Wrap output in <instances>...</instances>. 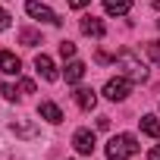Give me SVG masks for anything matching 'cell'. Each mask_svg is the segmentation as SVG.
Wrapping results in <instances>:
<instances>
[{"label":"cell","mask_w":160,"mask_h":160,"mask_svg":"<svg viewBox=\"0 0 160 160\" xmlns=\"http://www.w3.org/2000/svg\"><path fill=\"white\" fill-rule=\"evenodd\" d=\"M116 66L122 69V75L129 78V82H148V66L135 57V50L122 47V50L116 53Z\"/></svg>","instance_id":"6da1fadb"},{"label":"cell","mask_w":160,"mask_h":160,"mask_svg":"<svg viewBox=\"0 0 160 160\" xmlns=\"http://www.w3.org/2000/svg\"><path fill=\"white\" fill-rule=\"evenodd\" d=\"M132 154H138V141L135 135H113L107 141V160H129Z\"/></svg>","instance_id":"7a4b0ae2"},{"label":"cell","mask_w":160,"mask_h":160,"mask_svg":"<svg viewBox=\"0 0 160 160\" xmlns=\"http://www.w3.org/2000/svg\"><path fill=\"white\" fill-rule=\"evenodd\" d=\"M129 91H132V82L126 75H116V78H110V82L104 85V98L107 101H126Z\"/></svg>","instance_id":"3957f363"},{"label":"cell","mask_w":160,"mask_h":160,"mask_svg":"<svg viewBox=\"0 0 160 160\" xmlns=\"http://www.w3.org/2000/svg\"><path fill=\"white\" fill-rule=\"evenodd\" d=\"M25 13L32 16V19H38V22H50V25H60V16L47 7V3H41V0H28L25 3Z\"/></svg>","instance_id":"277c9868"},{"label":"cell","mask_w":160,"mask_h":160,"mask_svg":"<svg viewBox=\"0 0 160 160\" xmlns=\"http://www.w3.org/2000/svg\"><path fill=\"white\" fill-rule=\"evenodd\" d=\"M72 148H75L78 154L91 157V154H94V148H98V138H94V132H91V129H78V132L72 135Z\"/></svg>","instance_id":"5b68a950"},{"label":"cell","mask_w":160,"mask_h":160,"mask_svg":"<svg viewBox=\"0 0 160 160\" xmlns=\"http://www.w3.org/2000/svg\"><path fill=\"white\" fill-rule=\"evenodd\" d=\"M35 69H38V75L44 78V82H57V66H53V60L47 53H38L35 57Z\"/></svg>","instance_id":"8992f818"},{"label":"cell","mask_w":160,"mask_h":160,"mask_svg":"<svg viewBox=\"0 0 160 160\" xmlns=\"http://www.w3.org/2000/svg\"><path fill=\"white\" fill-rule=\"evenodd\" d=\"M0 72H7V75H19L22 72V60L10 50H0Z\"/></svg>","instance_id":"52a82bcc"},{"label":"cell","mask_w":160,"mask_h":160,"mask_svg":"<svg viewBox=\"0 0 160 160\" xmlns=\"http://www.w3.org/2000/svg\"><path fill=\"white\" fill-rule=\"evenodd\" d=\"M85 69H88V66H85L82 60H69L66 69H63V75H66V82H69V85H78V82L85 78Z\"/></svg>","instance_id":"ba28073f"},{"label":"cell","mask_w":160,"mask_h":160,"mask_svg":"<svg viewBox=\"0 0 160 160\" xmlns=\"http://www.w3.org/2000/svg\"><path fill=\"white\" fill-rule=\"evenodd\" d=\"M78 28H82V35H88V38H104V22L101 19H94V16H85L82 22H78Z\"/></svg>","instance_id":"9c48e42d"},{"label":"cell","mask_w":160,"mask_h":160,"mask_svg":"<svg viewBox=\"0 0 160 160\" xmlns=\"http://www.w3.org/2000/svg\"><path fill=\"white\" fill-rule=\"evenodd\" d=\"M38 113H41V119H47V122H63V110L53 104V101H41V107H38Z\"/></svg>","instance_id":"30bf717a"},{"label":"cell","mask_w":160,"mask_h":160,"mask_svg":"<svg viewBox=\"0 0 160 160\" xmlns=\"http://www.w3.org/2000/svg\"><path fill=\"white\" fill-rule=\"evenodd\" d=\"M75 104L82 107V110H94V104H98V94L91 91V88H75Z\"/></svg>","instance_id":"8fae6325"},{"label":"cell","mask_w":160,"mask_h":160,"mask_svg":"<svg viewBox=\"0 0 160 160\" xmlns=\"http://www.w3.org/2000/svg\"><path fill=\"white\" fill-rule=\"evenodd\" d=\"M138 122H141V132H144V135H151V138H160V119H157L154 113L141 116Z\"/></svg>","instance_id":"7c38bea8"},{"label":"cell","mask_w":160,"mask_h":160,"mask_svg":"<svg viewBox=\"0 0 160 160\" xmlns=\"http://www.w3.org/2000/svg\"><path fill=\"white\" fill-rule=\"evenodd\" d=\"M104 10L110 16H126L132 10V0H104Z\"/></svg>","instance_id":"4fadbf2b"},{"label":"cell","mask_w":160,"mask_h":160,"mask_svg":"<svg viewBox=\"0 0 160 160\" xmlns=\"http://www.w3.org/2000/svg\"><path fill=\"white\" fill-rule=\"evenodd\" d=\"M19 41H22L25 47H35V44H41V35H38L35 28H25V32H19Z\"/></svg>","instance_id":"5bb4252c"},{"label":"cell","mask_w":160,"mask_h":160,"mask_svg":"<svg viewBox=\"0 0 160 160\" xmlns=\"http://www.w3.org/2000/svg\"><path fill=\"white\" fill-rule=\"evenodd\" d=\"M13 132L22 135V138H35V126H28L25 119H16V122H13Z\"/></svg>","instance_id":"9a60e30c"},{"label":"cell","mask_w":160,"mask_h":160,"mask_svg":"<svg viewBox=\"0 0 160 160\" xmlns=\"http://www.w3.org/2000/svg\"><path fill=\"white\" fill-rule=\"evenodd\" d=\"M0 94H3L7 101H16L19 94H16V85H10V82H3V78H0Z\"/></svg>","instance_id":"2e32d148"},{"label":"cell","mask_w":160,"mask_h":160,"mask_svg":"<svg viewBox=\"0 0 160 160\" xmlns=\"http://www.w3.org/2000/svg\"><path fill=\"white\" fill-rule=\"evenodd\" d=\"M144 50H148V57L160 66V41H148V47H144Z\"/></svg>","instance_id":"e0dca14e"},{"label":"cell","mask_w":160,"mask_h":160,"mask_svg":"<svg viewBox=\"0 0 160 160\" xmlns=\"http://www.w3.org/2000/svg\"><path fill=\"white\" fill-rule=\"evenodd\" d=\"M60 57H63V60H72V57H75V44H72V41H63V44H60Z\"/></svg>","instance_id":"ac0fdd59"},{"label":"cell","mask_w":160,"mask_h":160,"mask_svg":"<svg viewBox=\"0 0 160 160\" xmlns=\"http://www.w3.org/2000/svg\"><path fill=\"white\" fill-rule=\"evenodd\" d=\"M19 88H22L25 94H35V82H32V78H22V82H19Z\"/></svg>","instance_id":"d6986e66"},{"label":"cell","mask_w":160,"mask_h":160,"mask_svg":"<svg viewBox=\"0 0 160 160\" xmlns=\"http://www.w3.org/2000/svg\"><path fill=\"white\" fill-rule=\"evenodd\" d=\"M3 28H10V13L0 7V32H3Z\"/></svg>","instance_id":"ffe728a7"},{"label":"cell","mask_w":160,"mask_h":160,"mask_svg":"<svg viewBox=\"0 0 160 160\" xmlns=\"http://www.w3.org/2000/svg\"><path fill=\"white\" fill-rule=\"evenodd\" d=\"M88 3H91V0H69V7H72V10H85Z\"/></svg>","instance_id":"44dd1931"},{"label":"cell","mask_w":160,"mask_h":160,"mask_svg":"<svg viewBox=\"0 0 160 160\" xmlns=\"http://www.w3.org/2000/svg\"><path fill=\"white\" fill-rule=\"evenodd\" d=\"M98 129H110V116H101L98 119Z\"/></svg>","instance_id":"7402d4cb"},{"label":"cell","mask_w":160,"mask_h":160,"mask_svg":"<svg viewBox=\"0 0 160 160\" xmlns=\"http://www.w3.org/2000/svg\"><path fill=\"white\" fill-rule=\"evenodd\" d=\"M148 160H160V144H157V148H151V154H148Z\"/></svg>","instance_id":"603a6c76"},{"label":"cell","mask_w":160,"mask_h":160,"mask_svg":"<svg viewBox=\"0 0 160 160\" xmlns=\"http://www.w3.org/2000/svg\"><path fill=\"white\" fill-rule=\"evenodd\" d=\"M154 10H160V0H154Z\"/></svg>","instance_id":"cb8c5ba5"},{"label":"cell","mask_w":160,"mask_h":160,"mask_svg":"<svg viewBox=\"0 0 160 160\" xmlns=\"http://www.w3.org/2000/svg\"><path fill=\"white\" fill-rule=\"evenodd\" d=\"M157 25H160V19H157Z\"/></svg>","instance_id":"d4e9b609"}]
</instances>
